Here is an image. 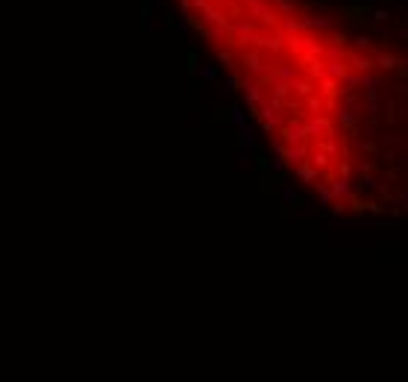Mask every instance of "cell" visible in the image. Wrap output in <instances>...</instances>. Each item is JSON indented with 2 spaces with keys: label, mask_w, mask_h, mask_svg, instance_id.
I'll return each mask as SVG.
<instances>
[{
  "label": "cell",
  "mask_w": 408,
  "mask_h": 382,
  "mask_svg": "<svg viewBox=\"0 0 408 382\" xmlns=\"http://www.w3.org/2000/svg\"><path fill=\"white\" fill-rule=\"evenodd\" d=\"M252 45L262 47L264 53H282V50L288 47V36H285V33H282V36H256Z\"/></svg>",
  "instance_id": "5b68a950"
},
{
  "label": "cell",
  "mask_w": 408,
  "mask_h": 382,
  "mask_svg": "<svg viewBox=\"0 0 408 382\" xmlns=\"http://www.w3.org/2000/svg\"><path fill=\"white\" fill-rule=\"evenodd\" d=\"M273 71H276L282 80H288V83H294V77H296L294 65H288V62H279V65H273Z\"/></svg>",
  "instance_id": "836d02e7"
},
{
  "label": "cell",
  "mask_w": 408,
  "mask_h": 382,
  "mask_svg": "<svg viewBox=\"0 0 408 382\" xmlns=\"http://www.w3.org/2000/svg\"><path fill=\"white\" fill-rule=\"evenodd\" d=\"M326 56H329V59H344V47H338V45H329V50H326Z\"/></svg>",
  "instance_id": "c3c4849f"
},
{
  "label": "cell",
  "mask_w": 408,
  "mask_h": 382,
  "mask_svg": "<svg viewBox=\"0 0 408 382\" xmlns=\"http://www.w3.org/2000/svg\"><path fill=\"white\" fill-rule=\"evenodd\" d=\"M150 15H153V6H150V3H141V27H144V30L150 27Z\"/></svg>",
  "instance_id": "ee69618b"
},
{
  "label": "cell",
  "mask_w": 408,
  "mask_h": 382,
  "mask_svg": "<svg viewBox=\"0 0 408 382\" xmlns=\"http://www.w3.org/2000/svg\"><path fill=\"white\" fill-rule=\"evenodd\" d=\"M244 9H247L250 18H262L268 9H273V6H270V0H247V3H244Z\"/></svg>",
  "instance_id": "d6986e66"
},
{
  "label": "cell",
  "mask_w": 408,
  "mask_h": 382,
  "mask_svg": "<svg viewBox=\"0 0 408 382\" xmlns=\"http://www.w3.org/2000/svg\"><path fill=\"white\" fill-rule=\"evenodd\" d=\"M212 121H214V124H229V121H232V109H226L224 103H214V106H212Z\"/></svg>",
  "instance_id": "484cf974"
},
{
  "label": "cell",
  "mask_w": 408,
  "mask_h": 382,
  "mask_svg": "<svg viewBox=\"0 0 408 382\" xmlns=\"http://www.w3.org/2000/svg\"><path fill=\"white\" fill-rule=\"evenodd\" d=\"M153 6H162V0H153Z\"/></svg>",
  "instance_id": "6125c7cd"
},
{
  "label": "cell",
  "mask_w": 408,
  "mask_h": 382,
  "mask_svg": "<svg viewBox=\"0 0 408 382\" xmlns=\"http://www.w3.org/2000/svg\"><path fill=\"white\" fill-rule=\"evenodd\" d=\"M318 91L326 97V100H332L335 94H340L338 80H335V77H323V80H318Z\"/></svg>",
  "instance_id": "e0dca14e"
},
{
  "label": "cell",
  "mask_w": 408,
  "mask_h": 382,
  "mask_svg": "<svg viewBox=\"0 0 408 382\" xmlns=\"http://www.w3.org/2000/svg\"><path fill=\"white\" fill-rule=\"evenodd\" d=\"M373 21H376V24H388V12H385V9H373Z\"/></svg>",
  "instance_id": "f907efd6"
},
{
  "label": "cell",
  "mask_w": 408,
  "mask_h": 382,
  "mask_svg": "<svg viewBox=\"0 0 408 382\" xmlns=\"http://www.w3.org/2000/svg\"><path fill=\"white\" fill-rule=\"evenodd\" d=\"M244 118H247V112H244V106H241V103H235V106H232V124L244 127Z\"/></svg>",
  "instance_id": "f35d334b"
},
{
  "label": "cell",
  "mask_w": 408,
  "mask_h": 382,
  "mask_svg": "<svg viewBox=\"0 0 408 382\" xmlns=\"http://www.w3.org/2000/svg\"><path fill=\"white\" fill-rule=\"evenodd\" d=\"M350 62H344V59H329L326 62V71H329V77H335V80H344V77H350Z\"/></svg>",
  "instance_id": "5bb4252c"
},
{
  "label": "cell",
  "mask_w": 408,
  "mask_h": 382,
  "mask_svg": "<svg viewBox=\"0 0 408 382\" xmlns=\"http://www.w3.org/2000/svg\"><path fill=\"white\" fill-rule=\"evenodd\" d=\"M312 165H318L320 171H329V168H332V156H329V153H326V150H323V147H320V144H314V147H312Z\"/></svg>",
  "instance_id": "2e32d148"
},
{
  "label": "cell",
  "mask_w": 408,
  "mask_h": 382,
  "mask_svg": "<svg viewBox=\"0 0 408 382\" xmlns=\"http://www.w3.org/2000/svg\"><path fill=\"white\" fill-rule=\"evenodd\" d=\"M288 50L294 53V56H300V53H306V39L296 33V36H288Z\"/></svg>",
  "instance_id": "1f68e13d"
},
{
  "label": "cell",
  "mask_w": 408,
  "mask_h": 382,
  "mask_svg": "<svg viewBox=\"0 0 408 382\" xmlns=\"http://www.w3.org/2000/svg\"><path fill=\"white\" fill-rule=\"evenodd\" d=\"M400 21H402V27H408V12L406 9H400Z\"/></svg>",
  "instance_id": "680465c9"
},
{
  "label": "cell",
  "mask_w": 408,
  "mask_h": 382,
  "mask_svg": "<svg viewBox=\"0 0 408 382\" xmlns=\"http://www.w3.org/2000/svg\"><path fill=\"white\" fill-rule=\"evenodd\" d=\"M396 94H400V97H408V80H406V83H400V86H396Z\"/></svg>",
  "instance_id": "11a10c76"
},
{
  "label": "cell",
  "mask_w": 408,
  "mask_h": 382,
  "mask_svg": "<svg viewBox=\"0 0 408 382\" xmlns=\"http://www.w3.org/2000/svg\"><path fill=\"white\" fill-rule=\"evenodd\" d=\"M340 15H344L346 21H352L356 27H367V24L373 21V9H370L367 3H346V6L340 9Z\"/></svg>",
  "instance_id": "3957f363"
},
{
  "label": "cell",
  "mask_w": 408,
  "mask_h": 382,
  "mask_svg": "<svg viewBox=\"0 0 408 382\" xmlns=\"http://www.w3.org/2000/svg\"><path fill=\"white\" fill-rule=\"evenodd\" d=\"M270 159L264 156V153H258V156H256V168H258V174H268V171H270Z\"/></svg>",
  "instance_id": "b9f144b4"
},
{
  "label": "cell",
  "mask_w": 408,
  "mask_h": 382,
  "mask_svg": "<svg viewBox=\"0 0 408 382\" xmlns=\"http://www.w3.org/2000/svg\"><path fill=\"white\" fill-rule=\"evenodd\" d=\"M376 62H379V68H382V71H388V74H390V71H396V68L402 65V59H400L396 53H388V50L376 53Z\"/></svg>",
  "instance_id": "9a60e30c"
},
{
  "label": "cell",
  "mask_w": 408,
  "mask_h": 382,
  "mask_svg": "<svg viewBox=\"0 0 408 382\" xmlns=\"http://www.w3.org/2000/svg\"><path fill=\"white\" fill-rule=\"evenodd\" d=\"M200 15L206 18V24H229V15L224 12V9H214V6H208V9H203Z\"/></svg>",
  "instance_id": "7402d4cb"
},
{
  "label": "cell",
  "mask_w": 408,
  "mask_h": 382,
  "mask_svg": "<svg viewBox=\"0 0 408 382\" xmlns=\"http://www.w3.org/2000/svg\"><path fill=\"white\" fill-rule=\"evenodd\" d=\"M402 209H406V212H408V197H402Z\"/></svg>",
  "instance_id": "94428289"
},
{
  "label": "cell",
  "mask_w": 408,
  "mask_h": 382,
  "mask_svg": "<svg viewBox=\"0 0 408 382\" xmlns=\"http://www.w3.org/2000/svg\"><path fill=\"white\" fill-rule=\"evenodd\" d=\"M312 156V147H308V141H302V144H288V150H285V162L296 168V165H302L306 159Z\"/></svg>",
  "instance_id": "9c48e42d"
},
{
  "label": "cell",
  "mask_w": 408,
  "mask_h": 382,
  "mask_svg": "<svg viewBox=\"0 0 408 382\" xmlns=\"http://www.w3.org/2000/svg\"><path fill=\"white\" fill-rule=\"evenodd\" d=\"M306 50H308V53H314V56H323V53H326V47L320 45L318 39H312V36L306 39Z\"/></svg>",
  "instance_id": "d590c367"
},
{
  "label": "cell",
  "mask_w": 408,
  "mask_h": 382,
  "mask_svg": "<svg viewBox=\"0 0 408 382\" xmlns=\"http://www.w3.org/2000/svg\"><path fill=\"white\" fill-rule=\"evenodd\" d=\"M302 106H306L312 115H320L323 109H326V97H320V94H308V97H302Z\"/></svg>",
  "instance_id": "44dd1931"
},
{
  "label": "cell",
  "mask_w": 408,
  "mask_h": 382,
  "mask_svg": "<svg viewBox=\"0 0 408 382\" xmlns=\"http://www.w3.org/2000/svg\"><path fill=\"white\" fill-rule=\"evenodd\" d=\"M367 115H370L373 124L379 121V91H376V86L367 89Z\"/></svg>",
  "instance_id": "ffe728a7"
},
{
  "label": "cell",
  "mask_w": 408,
  "mask_h": 382,
  "mask_svg": "<svg viewBox=\"0 0 408 382\" xmlns=\"http://www.w3.org/2000/svg\"><path fill=\"white\" fill-rule=\"evenodd\" d=\"M279 194H282V200H285V206H294V209H302V206H308V203H306V197H300V194H294V191H291L288 185H282V191H279Z\"/></svg>",
  "instance_id": "d4e9b609"
},
{
  "label": "cell",
  "mask_w": 408,
  "mask_h": 382,
  "mask_svg": "<svg viewBox=\"0 0 408 382\" xmlns=\"http://www.w3.org/2000/svg\"><path fill=\"white\" fill-rule=\"evenodd\" d=\"M235 89H241V77H238V74L232 71V74L226 77V94H232Z\"/></svg>",
  "instance_id": "7bdbcfd3"
},
{
  "label": "cell",
  "mask_w": 408,
  "mask_h": 382,
  "mask_svg": "<svg viewBox=\"0 0 408 382\" xmlns=\"http://www.w3.org/2000/svg\"><path fill=\"white\" fill-rule=\"evenodd\" d=\"M241 89H244V94H247V103H258V106H262V100H264L262 83H258L252 74H241Z\"/></svg>",
  "instance_id": "8992f818"
},
{
  "label": "cell",
  "mask_w": 408,
  "mask_h": 382,
  "mask_svg": "<svg viewBox=\"0 0 408 382\" xmlns=\"http://www.w3.org/2000/svg\"><path fill=\"white\" fill-rule=\"evenodd\" d=\"M258 182H262V185H258V191H262V194H279V191H282V185H285V177H282V174H276V171H268V174H262V177H258Z\"/></svg>",
  "instance_id": "ba28073f"
},
{
  "label": "cell",
  "mask_w": 408,
  "mask_h": 382,
  "mask_svg": "<svg viewBox=\"0 0 408 382\" xmlns=\"http://www.w3.org/2000/svg\"><path fill=\"white\" fill-rule=\"evenodd\" d=\"M352 42H356V47H362V50H370V47H373V42H370V39H367L364 33H358V36H356Z\"/></svg>",
  "instance_id": "bcb514c9"
},
{
  "label": "cell",
  "mask_w": 408,
  "mask_h": 382,
  "mask_svg": "<svg viewBox=\"0 0 408 382\" xmlns=\"http://www.w3.org/2000/svg\"><path fill=\"white\" fill-rule=\"evenodd\" d=\"M306 74H308V80H323V77H329V71H326V62H312V65L306 68Z\"/></svg>",
  "instance_id": "f1b7e54d"
},
{
  "label": "cell",
  "mask_w": 408,
  "mask_h": 382,
  "mask_svg": "<svg viewBox=\"0 0 408 382\" xmlns=\"http://www.w3.org/2000/svg\"><path fill=\"white\" fill-rule=\"evenodd\" d=\"M326 42H329V45H338V47H344L346 42H350V36H346V33H332V36H329Z\"/></svg>",
  "instance_id": "f6af8a7d"
},
{
  "label": "cell",
  "mask_w": 408,
  "mask_h": 382,
  "mask_svg": "<svg viewBox=\"0 0 408 382\" xmlns=\"http://www.w3.org/2000/svg\"><path fill=\"white\" fill-rule=\"evenodd\" d=\"M306 21V30H329L335 18H302Z\"/></svg>",
  "instance_id": "4dcf8cb0"
},
{
  "label": "cell",
  "mask_w": 408,
  "mask_h": 382,
  "mask_svg": "<svg viewBox=\"0 0 408 382\" xmlns=\"http://www.w3.org/2000/svg\"><path fill=\"white\" fill-rule=\"evenodd\" d=\"M279 30H282L285 36H296L300 30H306V21H291V18H285V21L279 24Z\"/></svg>",
  "instance_id": "f546056e"
},
{
  "label": "cell",
  "mask_w": 408,
  "mask_h": 382,
  "mask_svg": "<svg viewBox=\"0 0 408 382\" xmlns=\"http://www.w3.org/2000/svg\"><path fill=\"white\" fill-rule=\"evenodd\" d=\"M232 36H235V39H244V42H252V39H256V24L252 21H235L232 24Z\"/></svg>",
  "instance_id": "4fadbf2b"
},
{
  "label": "cell",
  "mask_w": 408,
  "mask_h": 382,
  "mask_svg": "<svg viewBox=\"0 0 408 382\" xmlns=\"http://www.w3.org/2000/svg\"><path fill=\"white\" fill-rule=\"evenodd\" d=\"M197 71H200V53H197V47H185V77L194 80Z\"/></svg>",
  "instance_id": "8fae6325"
},
{
  "label": "cell",
  "mask_w": 408,
  "mask_h": 382,
  "mask_svg": "<svg viewBox=\"0 0 408 382\" xmlns=\"http://www.w3.org/2000/svg\"><path fill=\"white\" fill-rule=\"evenodd\" d=\"M335 118H338L340 130H346L350 135H358V118L352 115V106H344V109H338V112H335Z\"/></svg>",
  "instance_id": "30bf717a"
},
{
  "label": "cell",
  "mask_w": 408,
  "mask_h": 382,
  "mask_svg": "<svg viewBox=\"0 0 408 382\" xmlns=\"http://www.w3.org/2000/svg\"><path fill=\"white\" fill-rule=\"evenodd\" d=\"M388 162V165H394V162H396V150H385V156H382Z\"/></svg>",
  "instance_id": "db71d44e"
},
{
  "label": "cell",
  "mask_w": 408,
  "mask_h": 382,
  "mask_svg": "<svg viewBox=\"0 0 408 382\" xmlns=\"http://www.w3.org/2000/svg\"><path fill=\"white\" fill-rule=\"evenodd\" d=\"M270 3L282 12V15H291V12L296 9V0H270Z\"/></svg>",
  "instance_id": "e575fe53"
},
{
  "label": "cell",
  "mask_w": 408,
  "mask_h": 382,
  "mask_svg": "<svg viewBox=\"0 0 408 382\" xmlns=\"http://www.w3.org/2000/svg\"><path fill=\"white\" fill-rule=\"evenodd\" d=\"M318 144L329 153L332 159H338L340 156V144H338V135H326V138H318Z\"/></svg>",
  "instance_id": "603a6c76"
},
{
  "label": "cell",
  "mask_w": 408,
  "mask_h": 382,
  "mask_svg": "<svg viewBox=\"0 0 408 382\" xmlns=\"http://www.w3.org/2000/svg\"><path fill=\"white\" fill-rule=\"evenodd\" d=\"M291 89L300 94V97H308V94H314V80H300V77H294V83H291Z\"/></svg>",
  "instance_id": "cb8c5ba5"
},
{
  "label": "cell",
  "mask_w": 408,
  "mask_h": 382,
  "mask_svg": "<svg viewBox=\"0 0 408 382\" xmlns=\"http://www.w3.org/2000/svg\"><path fill=\"white\" fill-rule=\"evenodd\" d=\"M314 188H318V194H320V206H323V209H326V206H335V194H332V185H323V182H318Z\"/></svg>",
  "instance_id": "83f0119b"
},
{
  "label": "cell",
  "mask_w": 408,
  "mask_h": 382,
  "mask_svg": "<svg viewBox=\"0 0 408 382\" xmlns=\"http://www.w3.org/2000/svg\"><path fill=\"white\" fill-rule=\"evenodd\" d=\"M367 215H373V218H382L385 215V206L376 200H367Z\"/></svg>",
  "instance_id": "60d3db41"
},
{
  "label": "cell",
  "mask_w": 408,
  "mask_h": 382,
  "mask_svg": "<svg viewBox=\"0 0 408 382\" xmlns=\"http://www.w3.org/2000/svg\"><path fill=\"white\" fill-rule=\"evenodd\" d=\"M258 130H262V133H273V130H276V121H264V118H262V127H258Z\"/></svg>",
  "instance_id": "f5cc1de1"
},
{
  "label": "cell",
  "mask_w": 408,
  "mask_h": 382,
  "mask_svg": "<svg viewBox=\"0 0 408 382\" xmlns=\"http://www.w3.org/2000/svg\"><path fill=\"white\" fill-rule=\"evenodd\" d=\"M306 133H308V138H326V135H335V130L326 115H312V118H306Z\"/></svg>",
  "instance_id": "277c9868"
},
{
  "label": "cell",
  "mask_w": 408,
  "mask_h": 382,
  "mask_svg": "<svg viewBox=\"0 0 408 382\" xmlns=\"http://www.w3.org/2000/svg\"><path fill=\"white\" fill-rule=\"evenodd\" d=\"M396 36H400V39H402V42H408V27H402V30H400V33H396Z\"/></svg>",
  "instance_id": "91938a15"
},
{
  "label": "cell",
  "mask_w": 408,
  "mask_h": 382,
  "mask_svg": "<svg viewBox=\"0 0 408 382\" xmlns=\"http://www.w3.org/2000/svg\"><path fill=\"white\" fill-rule=\"evenodd\" d=\"M344 212H346V200H335V209H332L329 221H332V224H335V221H340V218H344Z\"/></svg>",
  "instance_id": "74e56055"
},
{
  "label": "cell",
  "mask_w": 408,
  "mask_h": 382,
  "mask_svg": "<svg viewBox=\"0 0 408 382\" xmlns=\"http://www.w3.org/2000/svg\"><path fill=\"white\" fill-rule=\"evenodd\" d=\"M356 147H358L362 153H379V144H376V141H364V138H358Z\"/></svg>",
  "instance_id": "ab89813d"
},
{
  "label": "cell",
  "mask_w": 408,
  "mask_h": 382,
  "mask_svg": "<svg viewBox=\"0 0 408 382\" xmlns=\"http://www.w3.org/2000/svg\"><path fill=\"white\" fill-rule=\"evenodd\" d=\"M350 65L356 68L358 74H370V71H376L379 68V62H376V56H350Z\"/></svg>",
  "instance_id": "7c38bea8"
},
{
  "label": "cell",
  "mask_w": 408,
  "mask_h": 382,
  "mask_svg": "<svg viewBox=\"0 0 408 382\" xmlns=\"http://www.w3.org/2000/svg\"><path fill=\"white\" fill-rule=\"evenodd\" d=\"M200 74H203V80H214V77H218V68H214V65H203V68H200Z\"/></svg>",
  "instance_id": "681fc988"
},
{
  "label": "cell",
  "mask_w": 408,
  "mask_h": 382,
  "mask_svg": "<svg viewBox=\"0 0 408 382\" xmlns=\"http://www.w3.org/2000/svg\"><path fill=\"white\" fill-rule=\"evenodd\" d=\"M338 177H352V162H350V156L344 153V159H340V165H338Z\"/></svg>",
  "instance_id": "8d00e7d4"
},
{
  "label": "cell",
  "mask_w": 408,
  "mask_h": 382,
  "mask_svg": "<svg viewBox=\"0 0 408 382\" xmlns=\"http://www.w3.org/2000/svg\"><path fill=\"white\" fill-rule=\"evenodd\" d=\"M279 135L285 138V144H302V141H308V133H306V121L294 115L291 121H285V124H282Z\"/></svg>",
  "instance_id": "7a4b0ae2"
},
{
  "label": "cell",
  "mask_w": 408,
  "mask_h": 382,
  "mask_svg": "<svg viewBox=\"0 0 408 382\" xmlns=\"http://www.w3.org/2000/svg\"><path fill=\"white\" fill-rule=\"evenodd\" d=\"M238 147H256V127H250V124H244V127H241Z\"/></svg>",
  "instance_id": "4316f807"
},
{
  "label": "cell",
  "mask_w": 408,
  "mask_h": 382,
  "mask_svg": "<svg viewBox=\"0 0 408 382\" xmlns=\"http://www.w3.org/2000/svg\"><path fill=\"white\" fill-rule=\"evenodd\" d=\"M294 174H296V177H300L302 182H306V185H312V188H314V185L320 182V177H323V171H320L318 165H312V159H306L302 165H296Z\"/></svg>",
  "instance_id": "52a82bcc"
},
{
  "label": "cell",
  "mask_w": 408,
  "mask_h": 382,
  "mask_svg": "<svg viewBox=\"0 0 408 382\" xmlns=\"http://www.w3.org/2000/svg\"><path fill=\"white\" fill-rule=\"evenodd\" d=\"M376 229H388V232H396L400 224L396 221H376Z\"/></svg>",
  "instance_id": "7dc6e473"
},
{
  "label": "cell",
  "mask_w": 408,
  "mask_h": 382,
  "mask_svg": "<svg viewBox=\"0 0 408 382\" xmlns=\"http://www.w3.org/2000/svg\"><path fill=\"white\" fill-rule=\"evenodd\" d=\"M385 121H388V124H394V121H396V106H394V103H388V109H385Z\"/></svg>",
  "instance_id": "816d5d0a"
},
{
  "label": "cell",
  "mask_w": 408,
  "mask_h": 382,
  "mask_svg": "<svg viewBox=\"0 0 408 382\" xmlns=\"http://www.w3.org/2000/svg\"><path fill=\"white\" fill-rule=\"evenodd\" d=\"M241 65L247 68V74H256V77H264L268 71H273V65H268L264 56H262V47H244L241 50Z\"/></svg>",
  "instance_id": "6da1fadb"
},
{
  "label": "cell",
  "mask_w": 408,
  "mask_h": 382,
  "mask_svg": "<svg viewBox=\"0 0 408 382\" xmlns=\"http://www.w3.org/2000/svg\"><path fill=\"white\" fill-rule=\"evenodd\" d=\"M352 180H346V177H338V180H332V194H335V200H346L350 194H352Z\"/></svg>",
  "instance_id": "ac0fdd59"
},
{
  "label": "cell",
  "mask_w": 408,
  "mask_h": 382,
  "mask_svg": "<svg viewBox=\"0 0 408 382\" xmlns=\"http://www.w3.org/2000/svg\"><path fill=\"white\" fill-rule=\"evenodd\" d=\"M344 106H356V94L346 91V94H344Z\"/></svg>",
  "instance_id": "6f0895ef"
},
{
  "label": "cell",
  "mask_w": 408,
  "mask_h": 382,
  "mask_svg": "<svg viewBox=\"0 0 408 382\" xmlns=\"http://www.w3.org/2000/svg\"><path fill=\"white\" fill-rule=\"evenodd\" d=\"M358 171H362V174H373V162H362Z\"/></svg>",
  "instance_id": "9f6ffc18"
},
{
  "label": "cell",
  "mask_w": 408,
  "mask_h": 382,
  "mask_svg": "<svg viewBox=\"0 0 408 382\" xmlns=\"http://www.w3.org/2000/svg\"><path fill=\"white\" fill-rule=\"evenodd\" d=\"M218 62H220V68H226V71H235V56H232V50H224V47H220V50H218Z\"/></svg>",
  "instance_id": "d6a6232c"
}]
</instances>
